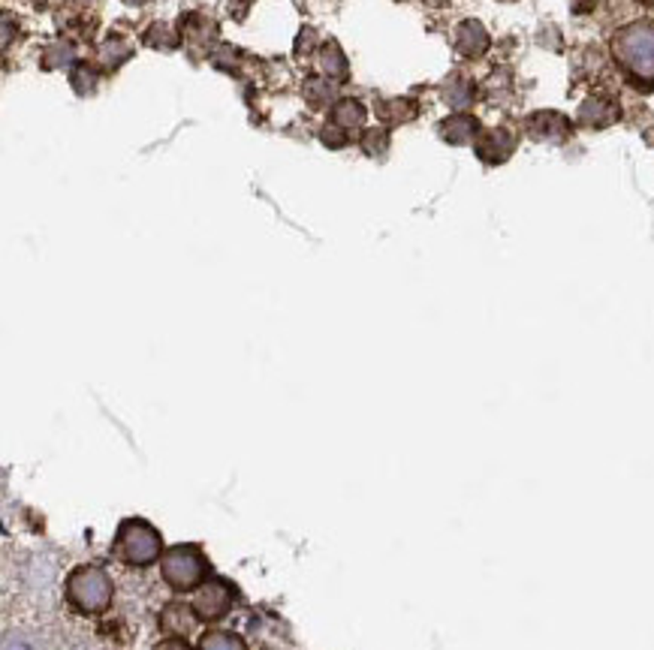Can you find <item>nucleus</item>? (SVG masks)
I'll return each instance as SVG.
<instances>
[{
    "label": "nucleus",
    "instance_id": "5",
    "mask_svg": "<svg viewBox=\"0 0 654 650\" xmlns=\"http://www.w3.org/2000/svg\"><path fill=\"white\" fill-rule=\"evenodd\" d=\"M230 606H232V591L224 581H209L193 599V611L202 621H217V617H224L230 611Z\"/></svg>",
    "mask_w": 654,
    "mask_h": 650
},
{
    "label": "nucleus",
    "instance_id": "11",
    "mask_svg": "<svg viewBox=\"0 0 654 650\" xmlns=\"http://www.w3.org/2000/svg\"><path fill=\"white\" fill-rule=\"evenodd\" d=\"M362 121H365V109L359 103H353V99H344V103L335 106V124L344 127L347 133L353 127H362Z\"/></svg>",
    "mask_w": 654,
    "mask_h": 650
},
{
    "label": "nucleus",
    "instance_id": "21",
    "mask_svg": "<svg viewBox=\"0 0 654 650\" xmlns=\"http://www.w3.org/2000/svg\"><path fill=\"white\" fill-rule=\"evenodd\" d=\"M645 4H649V6H651V10H654V0H645Z\"/></svg>",
    "mask_w": 654,
    "mask_h": 650
},
{
    "label": "nucleus",
    "instance_id": "14",
    "mask_svg": "<svg viewBox=\"0 0 654 650\" xmlns=\"http://www.w3.org/2000/svg\"><path fill=\"white\" fill-rule=\"evenodd\" d=\"M200 650H248V647L232 632H205L200 638Z\"/></svg>",
    "mask_w": 654,
    "mask_h": 650
},
{
    "label": "nucleus",
    "instance_id": "9",
    "mask_svg": "<svg viewBox=\"0 0 654 650\" xmlns=\"http://www.w3.org/2000/svg\"><path fill=\"white\" fill-rule=\"evenodd\" d=\"M196 611H190L187 606H178V602H172L169 608H166V615H163V626L169 632H175V636H187L190 630H193V623H196Z\"/></svg>",
    "mask_w": 654,
    "mask_h": 650
},
{
    "label": "nucleus",
    "instance_id": "12",
    "mask_svg": "<svg viewBox=\"0 0 654 650\" xmlns=\"http://www.w3.org/2000/svg\"><path fill=\"white\" fill-rule=\"evenodd\" d=\"M215 34H217V27L211 25L209 19H202V15H187L185 19V40L187 43H209Z\"/></svg>",
    "mask_w": 654,
    "mask_h": 650
},
{
    "label": "nucleus",
    "instance_id": "4",
    "mask_svg": "<svg viewBox=\"0 0 654 650\" xmlns=\"http://www.w3.org/2000/svg\"><path fill=\"white\" fill-rule=\"evenodd\" d=\"M161 569L175 591H193L200 581H205V557L193 545H175L163 554Z\"/></svg>",
    "mask_w": 654,
    "mask_h": 650
},
{
    "label": "nucleus",
    "instance_id": "10",
    "mask_svg": "<svg viewBox=\"0 0 654 650\" xmlns=\"http://www.w3.org/2000/svg\"><path fill=\"white\" fill-rule=\"evenodd\" d=\"M440 133L446 136V142L461 145V142H468L477 136V121L468 118V114H453L446 124H440Z\"/></svg>",
    "mask_w": 654,
    "mask_h": 650
},
{
    "label": "nucleus",
    "instance_id": "20",
    "mask_svg": "<svg viewBox=\"0 0 654 650\" xmlns=\"http://www.w3.org/2000/svg\"><path fill=\"white\" fill-rule=\"evenodd\" d=\"M124 4H130V6H142V4H148V0H124Z\"/></svg>",
    "mask_w": 654,
    "mask_h": 650
},
{
    "label": "nucleus",
    "instance_id": "16",
    "mask_svg": "<svg viewBox=\"0 0 654 650\" xmlns=\"http://www.w3.org/2000/svg\"><path fill=\"white\" fill-rule=\"evenodd\" d=\"M4 650H43V645L36 638H28V636H12V638H6Z\"/></svg>",
    "mask_w": 654,
    "mask_h": 650
},
{
    "label": "nucleus",
    "instance_id": "1",
    "mask_svg": "<svg viewBox=\"0 0 654 650\" xmlns=\"http://www.w3.org/2000/svg\"><path fill=\"white\" fill-rule=\"evenodd\" d=\"M615 58L636 82H654V25L651 21H634L621 27L612 40Z\"/></svg>",
    "mask_w": 654,
    "mask_h": 650
},
{
    "label": "nucleus",
    "instance_id": "2",
    "mask_svg": "<svg viewBox=\"0 0 654 650\" xmlns=\"http://www.w3.org/2000/svg\"><path fill=\"white\" fill-rule=\"evenodd\" d=\"M67 599L82 615H100L112 606V581L100 566H79L67 578Z\"/></svg>",
    "mask_w": 654,
    "mask_h": 650
},
{
    "label": "nucleus",
    "instance_id": "17",
    "mask_svg": "<svg viewBox=\"0 0 654 650\" xmlns=\"http://www.w3.org/2000/svg\"><path fill=\"white\" fill-rule=\"evenodd\" d=\"M250 4H254V0H230V12L241 21L250 12Z\"/></svg>",
    "mask_w": 654,
    "mask_h": 650
},
{
    "label": "nucleus",
    "instance_id": "6",
    "mask_svg": "<svg viewBox=\"0 0 654 650\" xmlns=\"http://www.w3.org/2000/svg\"><path fill=\"white\" fill-rule=\"evenodd\" d=\"M455 49L461 51L465 58H480L485 49H489V34L480 21L468 19L461 21L459 30H455Z\"/></svg>",
    "mask_w": 654,
    "mask_h": 650
},
{
    "label": "nucleus",
    "instance_id": "3",
    "mask_svg": "<svg viewBox=\"0 0 654 650\" xmlns=\"http://www.w3.org/2000/svg\"><path fill=\"white\" fill-rule=\"evenodd\" d=\"M115 554L124 563L133 566H148L154 563L161 554V536L148 521H139V518H130L118 527V539H115Z\"/></svg>",
    "mask_w": 654,
    "mask_h": 650
},
{
    "label": "nucleus",
    "instance_id": "18",
    "mask_svg": "<svg viewBox=\"0 0 654 650\" xmlns=\"http://www.w3.org/2000/svg\"><path fill=\"white\" fill-rule=\"evenodd\" d=\"M154 650H190V647H187V641H181V638H166Z\"/></svg>",
    "mask_w": 654,
    "mask_h": 650
},
{
    "label": "nucleus",
    "instance_id": "19",
    "mask_svg": "<svg viewBox=\"0 0 654 650\" xmlns=\"http://www.w3.org/2000/svg\"><path fill=\"white\" fill-rule=\"evenodd\" d=\"M425 4H429V6H446L450 0H425Z\"/></svg>",
    "mask_w": 654,
    "mask_h": 650
},
{
    "label": "nucleus",
    "instance_id": "15",
    "mask_svg": "<svg viewBox=\"0 0 654 650\" xmlns=\"http://www.w3.org/2000/svg\"><path fill=\"white\" fill-rule=\"evenodd\" d=\"M615 118V109L606 103H600V99H588V103L582 106V121L585 124H595V127H603L610 124V121Z\"/></svg>",
    "mask_w": 654,
    "mask_h": 650
},
{
    "label": "nucleus",
    "instance_id": "7",
    "mask_svg": "<svg viewBox=\"0 0 654 650\" xmlns=\"http://www.w3.org/2000/svg\"><path fill=\"white\" fill-rule=\"evenodd\" d=\"M528 129L537 136V139H564V136L570 133V121L558 112H540L531 118Z\"/></svg>",
    "mask_w": 654,
    "mask_h": 650
},
{
    "label": "nucleus",
    "instance_id": "8",
    "mask_svg": "<svg viewBox=\"0 0 654 650\" xmlns=\"http://www.w3.org/2000/svg\"><path fill=\"white\" fill-rule=\"evenodd\" d=\"M509 151H513V139H509V133L504 129H492V133H485L480 142H477V154H480L485 163H504L509 157Z\"/></svg>",
    "mask_w": 654,
    "mask_h": 650
},
{
    "label": "nucleus",
    "instance_id": "13",
    "mask_svg": "<svg viewBox=\"0 0 654 650\" xmlns=\"http://www.w3.org/2000/svg\"><path fill=\"white\" fill-rule=\"evenodd\" d=\"M320 67H323L326 75H332V79H344V75H347V60H344V55H341L338 43H326L323 45Z\"/></svg>",
    "mask_w": 654,
    "mask_h": 650
}]
</instances>
